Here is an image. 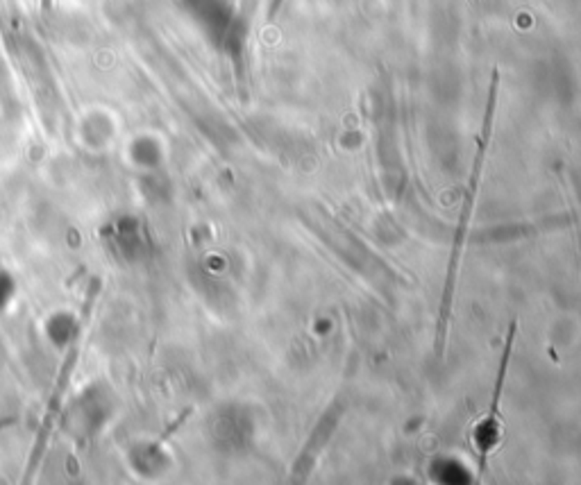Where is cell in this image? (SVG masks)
I'll return each instance as SVG.
<instances>
[{
	"instance_id": "obj_1",
	"label": "cell",
	"mask_w": 581,
	"mask_h": 485,
	"mask_svg": "<svg viewBox=\"0 0 581 485\" xmlns=\"http://www.w3.org/2000/svg\"><path fill=\"white\" fill-rule=\"evenodd\" d=\"M497 89H499V70H493L491 77V89H488V103H486V114L482 123V132L477 138V150L470 168V177H468V190L463 195V207L461 216H458L456 229H454V242L450 252V266H447L445 275V286H443V297H441V309H438V325H436V354L438 358L443 356L445 342H447V329H450V316H452V297H454V281H456V268L463 254V242L468 236V225H470L473 211H475V200L479 190V181H482L488 146H491V134H493V116H495V103H497Z\"/></svg>"
},
{
	"instance_id": "obj_2",
	"label": "cell",
	"mask_w": 581,
	"mask_h": 485,
	"mask_svg": "<svg viewBox=\"0 0 581 485\" xmlns=\"http://www.w3.org/2000/svg\"><path fill=\"white\" fill-rule=\"evenodd\" d=\"M98 288H100V279L96 277L94 284H89L85 304H82V316H80V325H77L75 338H73V345H70V349L66 351V356L62 361V368H59V375L55 379L53 395H50V399H48L44 424H42V429H39L35 449H32V453H30V465H27V470H25V477L27 479L32 477V474L37 472V467H39V463H42V456H44V451H46V444H48L50 436H53L55 424L59 420V410H62V401H64V395H66V388H68L70 377H73L75 366H77V358H80V345H82V338H85L87 327H89V322H91V313H94V302L98 297Z\"/></svg>"
},
{
	"instance_id": "obj_3",
	"label": "cell",
	"mask_w": 581,
	"mask_h": 485,
	"mask_svg": "<svg viewBox=\"0 0 581 485\" xmlns=\"http://www.w3.org/2000/svg\"><path fill=\"white\" fill-rule=\"evenodd\" d=\"M516 329H518V325L511 322V327L506 331L502 358H499V368L495 375L491 406H488V413L475 424V429H473V447H475L477 460H479V467H477L479 477L486 474L488 460H491V456L499 447V442H502V415H499V406H502V395H504V383H506V375H508V361H511V351H513Z\"/></svg>"
},
{
	"instance_id": "obj_4",
	"label": "cell",
	"mask_w": 581,
	"mask_h": 485,
	"mask_svg": "<svg viewBox=\"0 0 581 485\" xmlns=\"http://www.w3.org/2000/svg\"><path fill=\"white\" fill-rule=\"evenodd\" d=\"M50 9H53V0H42V12L48 14Z\"/></svg>"
}]
</instances>
